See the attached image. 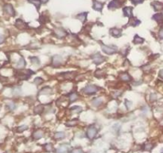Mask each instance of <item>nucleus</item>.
Returning a JSON list of instances; mask_svg holds the SVG:
<instances>
[{
  "label": "nucleus",
  "mask_w": 163,
  "mask_h": 153,
  "mask_svg": "<svg viewBox=\"0 0 163 153\" xmlns=\"http://www.w3.org/2000/svg\"><path fill=\"white\" fill-rule=\"evenodd\" d=\"M55 34H56V36L59 38H64L65 37L66 35H67V33H66V31L64 30H63V29L61 28H57L55 30Z\"/></svg>",
  "instance_id": "10"
},
{
  "label": "nucleus",
  "mask_w": 163,
  "mask_h": 153,
  "mask_svg": "<svg viewBox=\"0 0 163 153\" xmlns=\"http://www.w3.org/2000/svg\"><path fill=\"white\" fill-rule=\"evenodd\" d=\"M27 128H28V127H27L26 125H22V126H20V127L18 128L17 131L19 132H24L25 130H26Z\"/></svg>",
  "instance_id": "37"
},
{
  "label": "nucleus",
  "mask_w": 163,
  "mask_h": 153,
  "mask_svg": "<svg viewBox=\"0 0 163 153\" xmlns=\"http://www.w3.org/2000/svg\"><path fill=\"white\" fill-rule=\"evenodd\" d=\"M72 153H85L84 151V150L80 148H74L73 150L72 151Z\"/></svg>",
  "instance_id": "38"
},
{
  "label": "nucleus",
  "mask_w": 163,
  "mask_h": 153,
  "mask_svg": "<svg viewBox=\"0 0 163 153\" xmlns=\"http://www.w3.org/2000/svg\"><path fill=\"white\" fill-rule=\"evenodd\" d=\"M41 3H47V2H48V0H41Z\"/></svg>",
  "instance_id": "47"
},
{
  "label": "nucleus",
  "mask_w": 163,
  "mask_h": 153,
  "mask_svg": "<svg viewBox=\"0 0 163 153\" xmlns=\"http://www.w3.org/2000/svg\"><path fill=\"white\" fill-rule=\"evenodd\" d=\"M132 104H132L131 101H127V100H126V101H125V105H126V107L127 109H130Z\"/></svg>",
  "instance_id": "42"
},
{
  "label": "nucleus",
  "mask_w": 163,
  "mask_h": 153,
  "mask_svg": "<svg viewBox=\"0 0 163 153\" xmlns=\"http://www.w3.org/2000/svg\"><path fill=\"white\" fill-rule=\"evenodd\" d=\"M161 153H163V148L161 149Z\"/></svg>",
  "instance_id": "48"
},
{
  "label": "nucleus",
  "mask_w": 163,
  "mask_h": 153,
  "mask_svg": "<svg viewBox=\"0 0 163 153\" xmlns=\"http://www.w3.org/2000/svg\"><path fill=\"white\" fill-rule=\"evenodd\" d=\"M15 26H16L18 28H19V29H21V30H22V29L26 28V23L24 22L22 20H21V19H18V20L16 21Z\"/></svg>",
  "instance_id": "14"
},
{
  "label": "nucleus",
  "mask_w": 163,
  "mask_h": 153,
  "mask_svg": "<svg viewBox=\"0 0 163 153\" xmlns=\"http://www.w3.org/2000/svg\"><path fill=\"white\" fill-rule=\"evenodd\" d=\"M132 2L135 3V4H138V3H141L143 2V0H132Z\"/></svg>",
  "instance_id": "43"
},
{
  "label": "nucleus",
  "mask_w": 163,
  "mask_h": 153,
  "mask_svg": "<svg viewBox=\"0 0 163 153\" xmlns=\"http://www.w3.org/2000/svg\"><path fill=\"white\" fill-rule=\"evenodd\" d=\"M158 76H159V78H160L163 79V69H161L160 71H159Z\"/></svg>",
  "instance_id": "44"
},
{
  "label": "nucleus",
  "mask_w": 163,
  "mask_h": 153,
  "mask_svg": "<svg viewBox=\"0 0 163 153\" xmlns=\"http://www.w3.org/2000/svg\"><path fill=\"white\" fill-rule=\"evenodd\" d=\"M31 74H34V72L29 69H26V70H19L17 72V76L18 78L21 80H26L29 78V76Z\"/></svg>",
  "instance_id": "1"
},
{
  "label": "nucleus",
  "mask_w": 163,
  "mask_h": 153,
  "mask_svg": "<svg viewBox=\"0 0 163 153\" xmlns=\"http://www.w3.org/2000/svg\"><path fill=\"white\" fill-rule=\"evenodd\" d=\"M21 93H22V91H21V89H19V88H16V89H14V91H13V93L14 94V95H16V96L20 95Z\"/></svg>",
  "instance_id": "40"
},
{
  "label": "nucleus",
  "mask_w": 163,
  "mask_h": 153,
  "mask_svg": "<svg viewBox=\"0 0 163 153\" xmlns=\"http://www.w3.org/2000/svg\"><path fill=\"white\" fill-rule=\"evenodd\" d=\"M25 66H26V61L23 57H21L20 60L19 61V62L17 63V67L21 69V68L25 67Z\"/></svg>",
  "instance_id": "25"
},
{
  "label": "nucleus",
  "mask_w": 163,
  "mask_h": 153,
  "mask_svg": "<svg viewBox=\"0 0 163 153\" xmlns=\"http://www.w3.org/2000/svg\"><path fill=\"white\" fill-rule=\"evenodd\" d=\"M34 83H35L36 85H41V83H43V79H42L41 78H36L34 79Z\"/></svg>",
  "instance_id": "36"
},
{
  "label": "nucleus",
  "mask_w": 163,
  "mask_h": 153,
  "mask_svg": "<svg viewBox=\"0 0 163 153\" xmlns=\"http://www.w3.org/2000/svg\"><path fill=\"white\" fill-rule=\"evenodd\" d=\"M44 110L43 105H38L34 109V114H41Z\"/></svg>",
  "instance_id": "23"
},
{
  "label": "nucleus",
  "mask_w": 163,
  "mask_h": 153,
  "mask_svg": "<svg viewBox=\"0 0 163 153\" xmlns=\"http://www.w3.org/2000/svg\"><path fill=\"white\" fill-rule=\"evenodd\" d=\"M65 137V133L63 132H57L54 135V138L56 140H63Z\"/></svg>",
  "instance_id": "20"
},
{
  "label": "nucleus",
  "mask_w": 163,
  "mask_h": 153,
  "mask_svg": "<svg viewBox=\"0 0 163 153\" xmlns=\"http://www.w3.org/2000/svg\"><path fill=\"white\" fill-rule=\"evenodd\" d=\"M77 124V120H72L71 121H69L66 123V126L68 127H74L76 126V125Z\"/></svg>",
  "instance_id": "31"
},
{
  "label": "nucleus",
  "mask_w": 163,
  "mask_h": 153,
  "mask_svg": "<svg viewBox=\"0 0 163 153\" xmlns=\"http://www.w3.org/2000/svg\"><path fill=\"white\" fill-rule=\"evenodd\" d=\"M43 136H44L43 130H41V129H38V130L34 132V133L32 135V137L34 140H39V139L43 137Z\"/></svg>",
  "instance_id": "8"
},
{
  "label": "nucleus",
  "mask_w": 163,
  "mask_h": 153,
  "mask_svg": "<svg viewBox=\"0 0 163 153\" xmlns=\"http://www.w3.org/2000/svg\"><path fill=\"white\" fill-rule=\"evenodd\" d=\"M75 74V73H72V72H67V73H62V75L64 76V78H71L73 76V75Z\"/></svg>",
  "instance_id": "34"
},
{
  "label": "nucleus",
  "mask_w": 163,
  "mask_h": 153,
  "mask_svg": "<svg viewBox=\"0 0 163 153\" xmlns=\"http://www.w3.org/2000/svg\"><path fill=\"white\" fill-rule=\"evenodd\" d=\"M51 93V89L49 87H45V89H42L40 92V94H49Z\"/></svg>",
  "instance_id": "33"
},
{
  "label": "nucleus",
  "mask_w": 163,
  "mask_h": 153,
  "mask_svg": "<svg viewBox=\"0 0 163 153\" xmlns=\"http://www.w3.org/2000/svg\"><path fill=\"white\" fill-rule=\"evenodd\" d=\"M30 2L32 3H34L36 6V7H37V8H39L40 4H41V1H40V0H30Z\"/></svg>",
  "instance_id": "39"
},
{
  "label": "nucleus",
  "mask_w": 163,
  "mask_h": 153,
  "mask_svg": "<svg viewBox=\"0 0 163 153\" xmlns=\"http://www.w3.org/2000/svg\"><path fill=\"white\" fill-rule=\"evenodd\" d=\"M86 17H87V13H81L80 14H78L76 16V18L78 19H80V21H82L83 22L86 20Z\"/></svg>",
  "instance_id": "28"
},
{
  "label": "nucleus",
  "mask_w": 163,
  "mask_h": 153,
  "mask_svg": "<svg viewBox=\"0 0 163 153\" xmlns=\"http://www.w3.org/2000/svg\"><path fill=\"white\" fill-rule=\"evenodd\" d=\"M69 147L67 144L61 145L56 150V153H69Z\"/></svg>",
  "instance_id": "9"
},
{
  "label": "nucleus",
  "mask_w": 163,
  "mask_h": 153,
  "mask_svg": "<svg viewBox=\"0 0 163 153\" xmlns=\"http://www.w3.org/2000/svg\"><path fill=\"white\" fill-rule=\"evenodd\" d=\"M4 40H5L4 37L3 36V35H1V34H0V44H1V43H3V42H4Z\"/></svg>",
  "instance_id": "46"
},
{
  "label": "nucleus",
  "mask_w": 163,
  "mask_h": 153,
  "mask_svg": "<svg viewBox=\"0 0 163 153\" xmlns=\"http://www.w3.org/2000/svg\"><path fill=\"white\" fill-rule=\"evenodd\" d=\"M154 147V144H152V143H146L143 145V150L144 151H150Z\"/></svg>",
  "instance_id": "15"
},
{
  "label": "nucleus",
  "mask_w": 163,
  "mask_h": 153,
  "mask_svg": "<svg viewBox=\"0 0 163 153\" xmlns=\"http://www.w3.org/2000/svg\"><path fill=\"white\" fill-rule=\"evenodd\" d=\"M156 99H157V96H156V94H154V93H151V94H150V101H154Z\"/></svg>",
  "instance_id": "41"
},
{
  "label": "nucleus",
  "mask_w": 163,
  "mask_h": 153,
  "mask_svg": "<svg viewBox=\"0 0 163 153\" xmlns=\"http://www.w3.org/2000/svg\"><path fill=\"white\" fill-rule=\"evenodd\" d=\"M7 108L9 110L12 111V110H14V109L16 108V105H15V104H14L13 101H10V102H8V103L7 104Z\"/></svg>",
  "instance_id": "29"
},
{
  "label": "nucleus",
  "mask_w": 163,
  "mask_h": 153,
  "mask_svg": "<svg viewBox=\"0 0 163 153\" xmlns=\"http://www.w3.org/2000/svg\"><path fill=\"white\" fill-rule=\"evenodd\" d=\"M143 42H144L143 38H142L141 37H139L138 35H135V38H134V40H133V42H134V44H135V45L142 44Z\"/></svg>",
  "instance_id": "19"
},
{
  "label": "nucleus",
  "mask_w": 163,
  "mask_h": 153,
  "mask_svg": "<svg viewBox=\"0 0 163 153\" xmlns=\"http://www.w3.org/2000/svg\"><path fill=\"white\" fill-rule=\"evenodd\" d=\"M29 60H30V62L34 65H39L40 64V60L37 57H32L29 58Z\"/></svg>",
  "instance_id": "32"
},
{
  "label": "nucleus",
  "mask_w": 163,
  "mask_h": 153,
  "mask_svg": "<svg viewBox=\"0 0 163 153\" xmlns=\"http://www.w3.org/2000/svg\"><path fill=\"white\" fill-rule=\"evenodd\" d=\"M98 91L97 86L93 85H88L84 89V92L86 94H94Z\"/></svg>",
  "instance_id": "5"
},
{
  "label": "nucleus",
  "mask_w": 163,
  "mask_h": 153,
  "mask_svg": "<svg viewBox=\"0 0 163 153\" xmlns=\"http://www.w3.org/2000/svg\"><path fill=\"white\" fill-rule=\"evenodd\" d=\"M140 23V21L137 20L136 19H131L129 22V25H131L132 26H136Z\"/></svg>",
  "instance_id": "27"
},
{
  "label": "nucleus",
  "mask_w": 163,
  "mask_h": 153,
  "mask_svg": "<svg viewBox=\"0 0 163 153\" xmlns=\"http://www.w3.org/2000/svg\"><path fill=\"white\" fill-rule=\"evenodd\" d=\"M101 49L104 53L107 54H113L117 52V47L116 46H113V45H101Z\"/></svg>",
  "instance_id": "2"
},
{
  "label": "nucleus",
  "mask_w": 163,
  "mask_h": 153,
  "mask_svg": "<svg viewBox=\"0 0 163 153\" xmlns=\"http://www.w3.org/2000/svg\"><path fill=\"white\" fill-rule=\"evenodd\" d=\"M159 37L161 39H163V29H161V30H160V31H159Z\"/></svg>",
  "instance_id": "45"
},
{
  "label": "nucleus",
  "mask_w": 163,
  "mask_h": 153,
  "mask_svg": "<svg viewBox=\"0 0 163 153\" xmlns=\"http://www.w3.org/2000/svg\"><path fill=\"white\" fill-rule=\"evenodd\" d=\"M71 111L75 112V113H80L82 111V108L80 106H73L71 108Z\"/></svg>",
  "instance_id": "35"
},
{
  "label": "nucleus",
  "mask_w": 163,
  "mask_h": 153,
  "mask_svg": "<svg viewBox=\"0 0 163 153\" xmlns=\"http://www.w3.org/2000/svg\"><path fill=\"white\" fill-rule=\"evenodd\" d=\"M43 148L47 152H52L54 150V148H53V146L52 144H45L43 146Z\"/></svg>",
  "instance_id": "18"
},
{
  "label": "nucleus",
  "mask_w": 163,
  "mask_h": 153,
  "mask_svg": "<svg viewBox=\"0 0 163 153\" xmlns=\"http://www.w3.org/2000/svg\"><path fill=\"white\" fill-rule=\"evenodd\" d=\"M92 104L93 106H95V107H98V106H100V105L102 104V99H101V98H99V97L95 98V99H93V100H92Z\"/></svg>",
  "instance_id": "21"
},
{
  "label": "nucleus",
  "mask_w": 163,
  "mask_h": 153,
  "mask_svg": "<svg viewBox=\"0 0 163 153\" xmlns=\"http://www.w3.org/2000/svg\"><path fill=\"white\" fill-rule=\"evenodd\" d=\"M104 75V72L101 69H97L95 72V76H96V78H103Z\"/></svg>",
  "instance_id": "30"
},
{
  "label": "nucleus",
  "mask_w": 163,
  "mask_h": 153,
  "mask_svg": "<svg viewBox=\"0 0 163 153\" xmlns=\"http://www.w3.org/2000/svg\"><path fill=\"white\" fill-rule=\"evenodd\" d=\"M92 59L95 65H100L105 61V57L102 56L100 54H95L92 56Z\"/></svg>",
  "instance_id": "4"
},
{
  "label": "nucleus",
  "mask_w": 163,
  "mask_h": 153,
  "mask_svg": "<svg viewBox=\"0 0 163 153\" xmlns=\"http://www.w3.org/2000/svg\"><path fill=\"white\" fill-rule=\"evenodd\" d=\"M123 13L124 15L126 17H131L132 15V7H126L123 9Z\"/></svg>",
  "instance_id": "17"
},
{
  "label": "nucleus",
  "mask_w": 163,
  "mask_h": 153,
  "mask_svg": "<svg viewBox=\"0 0 163 153\" xmlns=\"http://www.w3.org/2000/svg\"><path fill=\"white\" fill-rule=\"evenodd\" d=\"M3 10H4V11H5V13L8 14L10 15V16H14V15H15V11H14L13 7H12V6H11L10 4L5 5L4 7H3Z\"/></svg>",
  "instance_id": "7"
},
{
  "label": "nucleus",
  "mask_w": 163,
  "mask_h": 153,
  "mask_svg": "<svg viewBox=\"0 0 163 153\" xmlns=\"http://www.w3.org/2000/svg\"><path fill=\"white\" fill-rule=\"evenodd\" d=\"M153 19L157 21L158 22H163V17H162V14H156L153 16Z\"/></svg>",
  "instance_id": "26"
},
{
  "label": "nucleus",
  "mask_w": 163,
  "mask_h": 153,
  "mask_svg": "<svg viewBox=\"0 0 163 153\" xmlns=\"http://www.w3.org/2000/svg\"><path fill=\"white\" fill-rule=\"evenodd\" d=\"M119 78L123 81H131V76L127 73H122L119 75Z\"/></svg>",
  "instance_id": "12"
},
{
  "label": "nucleus",
  "mask_w": 163,
  "mask_h": 153,
  "mask_svg": "<svg viewBox=\"0 0 163 153\" xmlns=\"http://www.w3.org/2000/svg\"><path fill=\"white\" fill-rule=\"evenodd\" d=\"M78 98H79L78 94L76 93H72V94H70V95H69V101H70V103L74 102L75 101H76Z\"/></svg>",
  "instance_id": "24"
},
{
  "label": "nucleus",
  "mask_w": 163,
  "mask_h": 153,
  "mask_svg": "<svg viewBox=\"0 0 163 153\" xmlns=\"http://www.w3.org/2000/svg\"><path fill=\"white\" fill-rule=\"evenodd\" d=\"M155 10H163V4L159 2H154L152 3Z\"/></svg>",
  "instance_id": "16"
},
{
  "label": "nucleus",
  "mask_w": 163,
  "mask_h": 153,
  "mask_svg": "<svg viewBox=\"0 0 163 153\" xmlns=\"http://www.w3.org/2000/svg\"><path fill=\"white\" fill-rule=\"evenodd\" d=\"M63 62L62 57L60 55H54L52 58V65L54 67H58L61 66Z\"/></svg>",
  "instance_id": "6"
},
{
  "label": "nucleus",
  "mask_w": 163,
  "mask_h": 153,
  "mask_svg": "<svg viewBox=\"0 0 163 153\" xmlns=\"http://www.w3.org/2000/svg\"><path fill=\"white\" fill-rule=\"evenodd\" d=\"M121 30H119L117 28H114L112 30H111V34L115 38H119L121 36Z\"/></svg>",
  "instance_id": "13"
},
{
  "label": "nucleus",
  "mask_w": 163,
  "mask_h": 153,
  "mask_svg": "<svg viewBox=\"0 0 163 153\" xmlns=\"http://www.w3.org/2000/svg\"><path fill=\"white\" fill-rule=\"evenodd\" d=\"M121 6V3L119 0H112V1L108 5V8L109 9H116L119 7Z\"/></svg>",
  "instance_id": "11"
},
{
  "label": "nucleus",
  "mask_w": 163,
  "mask_h": 153,
  "mask_svg": "<svg viewBox=\"0 0 163 153\" xmlns=\"http://www.w3.org/2000/svg\"><path fill=\"white\" fill-rule=\"evenodd\" d=\"M102 7H103V4L101 3L97 2V1H95L94 2V3H93V8L95 10H101Z\"/></svg>",
  "instance_id": "22"
},
{
  "label": "nucleus",
  "mask_w": 163,
  "mask_h": 153,
  "mask_svg": "<svg viewBox=\"0 0 163 153\" xmlns=\"http://www.w3.org/2000/svg\"><path fill=\"white\" fill-rule=\"evenodd\" d=\"M97 135V129L95 126H90L87 130V137L90 140H92Z\"/></svg>",
  "instance_id": "3"
}]
</instances>
